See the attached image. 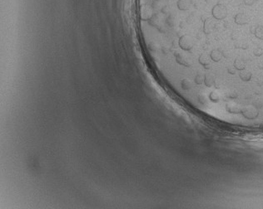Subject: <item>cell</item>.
Segmentation results:
<instances>
[{"mask_svg":"<svg viewBox=\"0 0 263 209\" xmlns=\"http://www.w3.org/2000/svg\"><path fill=\"white\" fill-rule=\"evenodd\" d=\"M212 17L217 20H222L226 18L227 16V8L222 4H217L212 8Z\"/></svg>","mask_w":263,"mask_h":209,"instance_id":"cell-1","label":"cell"},{"mask_svg":"<svg viewBox=\"0 0 263 209\" xmlns=\"http://www.w3.org/2000/svg\"><path fill=\"white\" fill-rule=\"evenodd\" d=\"M179 46L181 49L185 51H189L190 49H191L193 46V42L191 37L188 35H183L182 37H181L179 39Z\"/></svg>","mask_w":263,"mask_h":209,"instance_id":"cell-2","label":"cell"},{"mask_svg":"<svg viewBox=\"0 0 263 209\" xmlns=\"http://www.w3.org/2000/svg\"><path fill=\"white\" fill-rule=\"evenodd\" d=\"M234 21L238 25H246L249 23V17L245 13H239L236 14Z\"/></svg>","mask_w":263,"mask_h":209,"instance_id":"cell-3","label":"cell"},{"mask_svg":"<svg viewBox=\"0 0 263 209\" xmlns=\"http://www.w3.org/2000/svg\"><path fill=\"white\" fill-rule=\"evenodd\" d=\"M191 5V0H177V6L181 11H186L190 8Z\"/></svg>","mask_w":263,"mask_h":209,"instance_id":"cell-4","label":"cell"},{"mask_svg":"<svg viewBox=\"0 0 263 209\" xmlns=\"http://www.w3.org/2000/svg\"><path fill=\"white\" fill-rule=\"evenodd\" d=\"M245 66H246V62L242 59L237 58L234 61V67L238 70V71H243L245 70Z\"/></svg>","mask_w":263,"mask_h":209,"instance_id":"cell-5","label":"cell"},{"mask_svg":"<svg viewBox=\"0 0 263 209\" xmlns=\"http://www.w3.org/2000/svg\"><path fill=\"white\" fill-rule=\"evenodd\" d=\"M253 34L259 39H263V27L262 26H257L252 30Z\"/></svg>","mask_w":263,"mask_h":209,"instance_id":"cell-6","label":"cell"},{"mask_svg":"<svg viewBox=\"0 0 263 209\" xmlns=\"http://www.w3.org/2000/svg\"><path fill=\"white\" fill-rule=\"evenodd\" d=\"M222 53L221 51H219L218 50H213L212 51V53H211V58L213 61H219L221 59H222Z\"/></svg>","mask_w":263,"mask_h":209,"instance_id":"cell-7","label":"cell"},{"mask_svg":"<svg viewBox=\"0 0 263 209\" xmlns=\"http://www.w3.org/2000/svg\"><path fill=\"white\" fill-rule=\"evenodd\" d=\"M240 78L242 80L243 82H249L252 78V73L248 71H242L240 73Z\"/></svg>","mask_w":263,"mask_h":209,"instance_id":"cell-8","label":"cell"},{"mask_svg":"<svg viewBox=\"0 0 263 209\" xmlns=\"http://www.w3.org/2000/svg\"><path fill=\"white\" fill-rule=\"evenodd\" d=\"M204 31L206 33H209L212 31V19L207 18L204 22Z\"/></svg>","mask_w":263,"mask_h":209,"instance_id":"cell-9","label":"cell"},{"mask_svg":"<svg viewBox=\"0 0 263 209\" xmlns=\"http://www.w3.org/2000/svg\"><path fill=\"white\" fill-rule=\"evenodd\" d=\"M199 62L201 63L202 66H206L209 65V59L208 56H206L205 54H202L200 57H199Z\"/></svg>","mask_w":263,"mask_h":209,"instance_id":"cell-10","label":"cell"},{"mask_svg":"<svg viewBox=\"0 0 263 209\" xmlns=\"http://www.w3.org/2000/svg\"><path fill=\"white\" fill-rule=\"evenodd\" d=\"M253 52H254V55L256 56H260L263 54V49L260 46H257L254 49Z\"/></svg>","mask_w":263,"mask_h":209,"instance_id":"cell-11","label":"cell"},{"mask_svg":"<svg viewBox=\"0 0 263 209\" xmlns=\"http://www.w3.org/2000/svg\"><path fill=\"white\" fill-rule=\"evenodd\" d=\"M235 46L237 48H242V49H247L248 45L245 42H239V43H236Z\"/></svg>","mask_w":263,"mask_h":209,"instance_id":"cell-12","label":"cell"},{"mask_svg":"<svg viewBox=\"0 0 263 209\" xmlns=\"http://www.w3.org/2000/svg\"><path fill=\"white\" fill-rule=\"evenodd\" d=\"M181 87L183 89H189L190 88V82H188L187 80H183L182 82H181Z\"/></svg>","mask_w":263,"mask_h":209,"instance_id":"cell-13","label":"cell"},{"mask_svg":"<svg viewBox=\"0 0 263 209\" xmlns=\"http://www.w3.org/2000/svg\"><path fill=\"white\" fill-rule=\"evenodd\" d=\"M205 82H206V85L207 87H210L212 83H213V80H212V78L210 76H206V77H205Z\"/></svg>","mask_w":263,"mask_h":209,"instance_id":"cell-14","label":"cell"},{"mask_svg":"<svg viewBox=\"0 0 263 209\" xmlns=\"http://www.w3.org/2000/svg\"><path fill=\"white\" fill-rule=\"evenodd\" d=\"M257 0H243V3L244 4L247 6H252L253 5Z\"/></svg>","mask_w":263,"mask_h":209,"instance_id":"cell-15","label":"cell"},{"mask_svg":"<svg viewBox=\"0 0 263 209\" xmlns=\"http://www.w3.org/2000/svg\"><path fill=\"white\" fill-rule=\"evenodd\" d=\"M195 82H196V84H201V82H202V78H201V76H196V79H195Z\"/></svg>","mask_w":263,"mask_h":209,"instance_id":"cell-16","label":"cell"}]
</instances>
